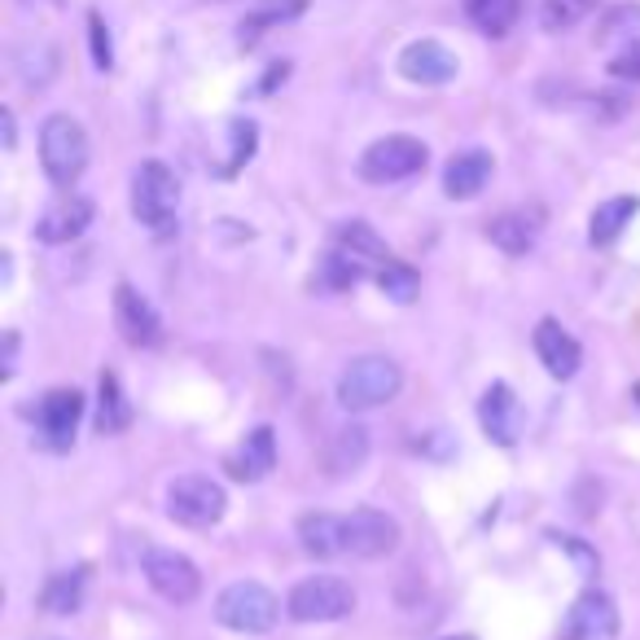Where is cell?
<instances>
[{
	"instance_id": "836d02e7",
	"label": "cell",
	"mask_w": 640,
	"mask_h": 640,
	"mask_svg": "<svg viewBox=\"0 0 640 640\" xmlns=\"http://www.w3.org/2000/svg\"><path fill=\"white\" fill-rule=\"evenodd\" d=\"M610 75L623 79V84H640V40H631L627 49H618L610 57Z\"/></svg>"
},
{
	"instance_id": "5bb4252c",
	"label": "cell",
	"mask_w": 640,
	"mask_h": 640,
	"mask_svg": "<svg viewBox=\"0 0 640 640\" xmlns=\"http://www.w3.org/2000/svg\"><path fill=\"white\" fill-rule=\"evenodd\" d=\"M92 216H97L92 197H84V193H62V197L44 210V216H40L36 238H40L44 246H66V242H75V238L88 233Z\"/></svg>"
},
{
	"instance_id": "d4e9b609",
	"label": "cell",
	"mask_w": 640,
	"mask_h": 640,
	"mask_svg": "<svg viewBox=\"0 0 640 640\" xmlns=\"http://www.w3.org/2000/svg\"><path fill=\"white\" fill-rule=\"evenodd\" d=\"M364 461H369V431L364 425H343V431H334L330 452H325L330 474H356Z\"/></svg>"
},
{
	"instance_id": "4fadbf2b",
	"label": "cell",
	"mask_w": 640,
	"mask_h": 640,
	"mask_svg": "<svg viewBox=\"0 0 640 640\" xmlns=\"http://www.w3.org/2000/svg\"><path fill=\"white\" fill-rule=\"evenodd\" d=\"M478 425H483V435L500 448H513L517 435H522V404L513 395L509 382H491L478 399Z\"/></svg>"
},
{
	"instance_id": "2e32d148",
	"label": "cell",
	"mask_w": 640,
	"mask_h": 640,
	"mask_svg": "<svg viewBox=\"0 0 640 640\" xmlns=\"http://www.w3.org/2000/svg\"><path fill=\"white\" fill-rule=\"evenodd\" d=\"M536 356L549 369V377H558V382H571L579 373V364H584V347L575 343V334L562 325V320H553V316H545L540 325H536Z\"/></svg>"
},
{
	"instance_id": "9a60e30c",
	"label": "cell",
	"mask_w": 640,
	"mask_h": 640,
	"mask_svg": "<svg viewBox=\"0 0 640 640\" xmlns=\"http://www.w3.org/2000/svg\"><path fill=\"white\" fill-rule=\"evenodd\" d=\"M399 75L408 84H421V88H439V84L457 79V53L444 49L439 40H412L399 53Z\"/></svg>"
},
{
	"instance_id": "9c48e42d",
	"label": "cell",
	"mask_w": 640,
	"mask_h": 640,
	"mask_svg": "<svg viewBox=\"0 0 640 640\" xmlns=\"http://www.w3.org/2000/svg\"><path fill=\"white\" fill-rule=\"evenodd\" d=\"M141 571H145L150 588H154L163 601H171V605H189V601L202 592L197 566H193L184 553H176V549H145Z\"/></svg>"
},
{
	"instance_id": "603a6c76",
	"label": "cell",
	"mask_w": 640,
	"mask_h": 640,
	"mask_svg": "<svg viewBox=\"0 0 640 640\" xmlns=\"http://www.w3.org/2000/svg\"><path fill=\"white\" fill-rule=\"evenodd\" d=\"M364 277H369V264H364V259H356V255H347L343 246H334L325 259H320V268H316V277H311V285H316V290L338 294V290L360 285Z\"/></svg>"
},
{
	"instance_id": "ac0fdd59",
	"label": "cell",
	"mask_w": 640,
	"mask_h": 640,
	"mask_svg": "<svg viewBox=\"0 0 640 640\" xmlns=\"http://www.w3.org/2000/svg\"><path fill=\"white\" fill-rule=\"evenodd\" d=\"M277 470V431L272 425H259V431L246 435V444L229 457V474L238 483H259Z\"/></svg>"
},
{
	"instance_id": "83f0119b",
	"label": "cell",
	"mask_w": 640,
	"mask_h": 640,
	"mask_svg": "<svg viewBox=\"0 0 640 640\" xmlns=\"http://www.w3.org/2000/svg\"><path fill=\"white\" fill-rule=\"evenodd\" d=\"M303 10H307V0H268V5H259L255 14H246V18H242L238 40H242V44H255V40H259V36H268L272 27L294 23Z\"/></svg>"
},
{
	"instance_id": "30bf717a",
	"label": "cell",
	"mask_w": 640,
	"mask_h": 640,
	"mask_svg": "<svg viewBox=\"0 0 640 640\" xmlns=\"http://www.w3.org/2000/svg\"><path fill=\"white\" fill-rule=\"evenodd\" d=\"M614 636H618V605L601 588L579 592L558 627V640H614Z\"/></svg>"
},
{
	"instance_id": "d6a6232c",
	"label": "cell",
	"mask_w": 640,
	"mask_h": 640,
	"mask_svg": "<svg viewBox=\"0 0 640 640\" xmlns=\"http://www.w3.org/2000/svg\"><path fill=\"white\" fill-rule=\"evenodd\" d=\"M255 141H259V128H255L251 119H238V124H233V158H229L225 176H233L242 163H251V154H255Z\"/></svg>"
},
{
	"instance_id": "52a82bcc",
	"label": "cell",
	"mask_w": 640,
	"mask_h": 640,
	"mask_svg": "<svg viewBox=\"0 0 640 640\" xmlns=\"http://www.w3.org/2000/svg\"><path fill=\"white\" fill-rule=\"evenodd\" d=\"M79 417H84V395L75 386H53L40 395L36 404V448L44 452H71L75 431H79Z\"/></svg>"
},
{
	"instance_id": "7c38bea8",
	"label": "cell",
	"mask_w": 640,
	"mask_h": 640,
	"mask_svg": "<svg viewBox=\"0 0 640 640\" xmlns=\"http://www.w3.org/2000/svg\"><path fill=\"white\" fill-rule=\"evenodd\" d=\"M395 549H399V522L391 513L364 504V509H356L347 517V553L351 558L373 562V558H386Z\"/></svg>"
},
{
	"instance_id": "ba28073f",
	"label": "cell",
	"mask_w": 640,
	"mask_h": 640,
	"mask_svg": "<svg viewBox=\"0 0 640 640\" xmlns=\"http://www.w3.org/2000/svg\"><path fill=\"white\" fill-rule=\"evenodd\" d=\"M225 509H229L225 487L206 474H180L167 487V513L180 526H216L225 517Z\"/></svg>"
},
{
	"instance_id": "8d00e7d4",
	"label": "cell",
	"mask_w": 640,
	"mask_h": 640,
	"mask_svg": "<svg viewBox=\"0 0 640 640\" xmlns=\"http://www.w3.org/2000/svg\"><path fill=\"white\" fill-rule=\"evenodd\" d=\"M285 75H290V62H277V66H272V71L264 75V84H259V92H272V88H277V84L285 79Z\"/></svg>"
},
{
	"instance_id": "4316f807",
	"label": "cell",
	"mask_w": 640,
	"mask_h": 640,
	"mask_svg": "<svg viewBox=\"0 0 640 640\" xmlns=\"http://www.w3.org/2000/svg\"><path fill=\"white\" fill-rule=\"evenodd\" d=\"M84 588H88V571H57L49 575V584L40 588V610L49 614H75L84 605Z\"/></svg>"
},
{
	"instance_id": "44dd1931",
	"label": "cell",
	"mask_w": 640,
	"mask_h": 640,
	"mask_svg": "<svg viewBox=\"0 0 640 640\" xmlns=\"http://www.w3.org/2000/svg\"><path fill=\"white\" fill-rule=\"evenodd\" d=\"M92 421H97V435H119L132 425V404H128L115 373H101V382H97V417Z\"/></svg>"
},
{
	"instance_id": "e0dca14e",
	"label": "cell",
	"mask_w": 640,
	"mask_h": 640,
	"mask_svg": "<svg viewBox=\"0 0 640 640\" xmlns=\"http://www.w3.org/2000/svg\"><path fill=\"white\" fill-rule=\"evenodd\" d=\"M298 545L316 562H330V558L347 553V517H338V513H303L298 517Z\"/></svg>"
},
{
	"instance_id": "f35d334b",
	"label": "cell",
	"mask_w": 640,
	"mask_h": 640,
	"mask_svg": "<svg viewBox=\"0 0 640 640\" xmlns=\"http://www.w3.org/2000/svg\"><path fill=\"white\" fill-rule=\"evenodd\" d=\"M444 640H474V636H444Z\"/></svg>"
},
{
	"instance_id": "3957f363",
	"label": "cell",
	"mask_w": 640,
	"mask_h": 640,
	"mask_svg": "<svg viewBox=\"0 0 640 640\" xmlns=\"http://www.w3.org/2000/svg\"><path fill=\"white\" fill-rule=\"evenodd\" d=\"M176 210H180V180L167 163L150 158L132 171V216L154 229V233H167L176 225Z\"/></svg>"
},
{
	"instance_id": "8992f818",
	"label": "cell",
	"mask_w": 640,
	"mask_h": 640,
	"mask_svg": "<svg viewBox=\"0 0 640 640\" xmlns=\"http://www.w3.org/2000/svg\"><path fill=\"white\" fill-rule=\"evenodd\" d=\"M425 163H431V150H425L417 137H382L373 141L364 154H360V176L369 184H399V180H412L417 171H425Z\"/></svg>"
},
{
	"instance_id": "cb8c5ba5",
	"label": "cell",
	"mask_w": 640,
	"mask_h": 640,
	"mask_svg": "<svg viewBox=\"0 0 640 640\" xmlns=\"http://www.w3.org/2000/svg\"><path fill=\"white\" fill-rule=\"evenodd\" d=\"M461 5H465V18L491 40L509 36L513 23L522 18V0H461Z\"/></svg>"
},
{
	"instance_id": "e575fe53",
	"label": "cell",
	"mask_w": 640,
	"mask_h": 640,
	"mask_svg": "<svg viewBox=\"0 0 640 640\" xmlns=\"http://www.w3.org/2000/svg\"><path fill=\"white\" fill-rule=\"evenodd\" d=\"M636 27H640V5H618V10L605 14V23H601V40L623 36V31H636Z\"/></svg>"
},
{
	"instance_id": "f546056e",
	"label": "cell",
	"mask_w": 640,
	"mask_h": 640,
	"mask_svg": "<svg viewBox=\"0 0 640 640\" xmlns=\"http://www.w3.org/2000/svg\"><path fill=\"white\" fill-rule=\"evenodd\" d=\"M377 290H382L386 298H395V303H412V298L421 294V277H417V268L391 259V264L377 268Z\"/></svg>"
},
{
	"instance_id": "f1b7e54d",
	"label": "cell",
	"mask_w": 640,
	"mask_h": 640,
	"mask_svg": "<svg viewBox=\"0 0 640 640\" xmlns=\"http://www.w3.org/2000/svg\"><path fill=\"white\" fill-rule=\"evenodd\" d=\"M597 5H601V0H545V5H540V27L553 31V36L575 31Z\"/></svg>"
},
{
	"instance_id": "4dcf8cb0",
	"label": "cell",
	"mask_w": 640,
	"mask_h": 640,
	"mask_svg": "<svg viewBox=\"0 0 640 640\" xmlns=\"http://www.w3.org/2000/svg\"><path fill=\"white\" fill-rule=\"evenodd\" d=\"M18 75L27 88H44L53 75H57V53L49 44H27L18 49Z\"/></svg>"
},
{
	"instance_id": "7402d4cb",
	"label": "cell",
	"mask_w": 640,
	"mask_h": 640,
	"mask_svg": "<svg viewBox=\"0 0 640 640\" xmlns=\"http://www.w3.org/2000/svg\"><path fill=\"white\" fill-rule=\"evenodd\" d=\"M636 210H640V202L627 197V193L601 202V206L592 210V220H588V242H592V246H614V242L623 238V229L631 225Z\"/></svg>"
},
{
	"instance_id": "277c9868",
	"label": "cell",
	"mask_w": 640,
	"mask_h": 640,
	"mask_svg": "<svg viewBox=\"0 0 640 640\" xmlns=\"http://www.w3.org/2000/svg\"><path fill=\"white\" fill-rule=\"evenodd\" d=\"M356 610V592L347 579L338 575H311V579H298L285 597V614L294 623H338Z\"/></svg>"
},
{
	"instance_id": "d6986e66",
	"label": "cell",
	"mask_w": 640,
	"mask_h": 640,
	"mask_svg": "<svg viewBox=\"0 0 640 640\" xmlns=\"http://www.w3.org/2000/svg\"><path fill=\"white\" fill-rule=\"evenodd\" d=\"M491 180V154L487 150H461L448 167H444V193L465 202V197H478Z\"/></svg>"
},
{
	"instance_id": "484cf974",
	"label": "cell",
	"mask_w": 640,
	"mask_h": 640,
	"mask_svg": "<svg viewBox=\"0 0 640 640\" xmlns=\"http://www.w3.org/2000/svg\"><path fill=\"white\" fill-rule=\"evenodd\" d=\"M334 246H343L347 255H356V259H364V264H391L395 255L386 251V242L373 233V225H364V220H343L338 229H334Z\"/></svg>"
},
{
	"instance_id": "ffe728a7",
	"label": "cell",
	"mask_w": 640,
	"mask_h": 640,
	"mask_svg": "<svg viewBox=\"0 0 640 640\" xmlns=\"http://www.w3.org/2000/svg\"><path fill=\"white\" fill-rule=\"evenodd\" d=\"M487 242L517 259L540 242V216H530V210H504V216H496L487 225Z\"/></svg>"
},
{
	"instance_id": "1f68e13d",
	"label": "cell",
	"mask_w": 640,
	"mask_h": 640,
	"mask_svg": "<svg viewBox=\"0 0 640 640\" xmlns=\"http://www.w3.org/2000/svg\"><path fill=\"white\" fill-rule=\"evenodd\" d=\"M88 44H92V66H97V71H111V66H115L111 31H105V18H101V14H88Z\"/></svg>"
},
{
	"instance_id": "8fae6325",
	"label": "cell",
	"mask_w": 640,
	"mask_h": 640,
	"mask_svg": "<svg viewBox=\"0 0 640 640\" xmlns=\"http://www.w3.org/2000/svg\"><path fill=\"white\" fill-rule=\"evenodd\" d=\"M115 320H119V330L128 338V347H158L163 343V316L154 311V303L137 290V285H115Z\"/></svg>"
},
{
	"instance_id": "5b68a950",
	"label": "cell",
	"mask_w": 640,
	"mask_h": 640,
	"mask_svg": "<svg viewBox=\"0 0 640 640\" xmlns=\"http://www.w3.org/2000/svg\"><path fill=\"white\" fill-rule=\"evenodd\" d=\"M216 618L229 627V631H242V636H259V631H272L277 618H281V601L255 584V579H238L229 584L220 597H216Z\"/></svg>"
},
{
	"instance_id": "d590c367",
	"label": "cell",
	"mask_w": 640,
	"mask_h": 640,
	"mask_svg": "<svg viewBox=\"0 0 640 640\" xmlns=\"http://www.w3.org/2000/svg\"><path fill=\"white\" fill-rule=\"evenodd\" d=\"M14 356H18V338L14 334H5V364H0V377H14Z\"/></svg>"
},
{
	"instance_id": "6da1fadb",
	"label": "cell",
	"mask_w": 640,
	"mask_h": 640,
	"mask_svg": "<svg viewBox=\"0 0 640 640\" xmlns=\"http://www.w3.org/2000/svg\"><path fill=\"white\" fill-rule=\"evenodd\" d=\"M399 386H404V373L391 356H360L338 377V404L347 412H369V408L391 404L399 395Z\"/></svg>"
},
{
	"instance_id": "74e56055",
	"label": "cell",
	"mask_w": 640,
	"mask_h": 640,
	"mask_svg": "<svg viewBox=\"0 0 640 640\" xmlns=\"http://www.w3.org/2000/svg\"><path fill=\"white\" fill-rule=\"evenodd\" d=\"M0 124H5V145H10V150H14V115H10V111H5V115H0Z\"/></svg>"
},
{
	"instance_id": "7a4b0ae2",
	"label": "cell",
	"mask_w": 640,
	"mask_h": 640,
	"mask_svg": "<svg viewBox=\"0 0 640 640\" xmlns=\"http://www.w3.org/2000/svg\"><path fill=\"white\" fill-rule=\"evenodd\" d=\"M40 167L57 189H71L88 167V132L71 115H49L40 128Z\"/></svg>"
}]
</instances>
